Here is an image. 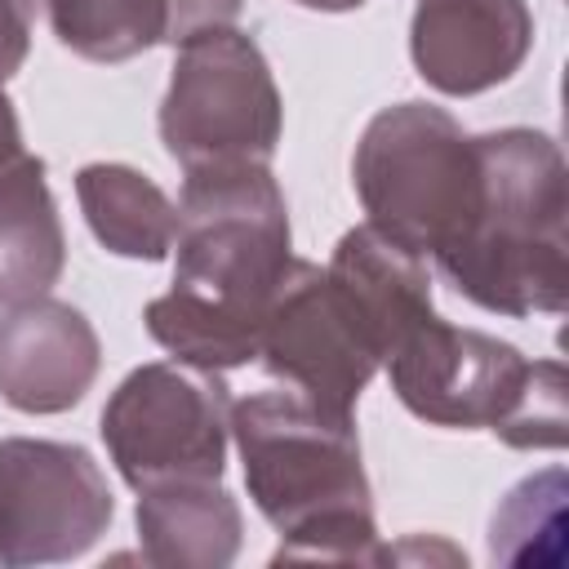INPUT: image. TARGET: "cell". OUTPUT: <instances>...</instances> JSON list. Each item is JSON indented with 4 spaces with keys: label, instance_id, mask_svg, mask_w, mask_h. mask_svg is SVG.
Masks as SVG:
<instances>
[{
    "label": "cell",
    "instance_id": "16",
    "mask_svg": "<svg viewBox=\"0 0 569 569\" xmlns=\"http://www.w3.org/2000/svg\"><path fill=\"white\" fill-rule=\"evenodd\" d=\"M58 44L89 62H129L164 40V0H49Z\"/></svg>",
    "mask_w": 569,
    "mask_h": 569
},
{
    "label": "cell",
    "instance_id": "20",
    "mask_svg": "<svg viewBox=\"0 0 569 569\" xmlns=\"http://www.w3.org/2000/svg\"><path fill=\"white\" fill-rule=\"evenodd\" d=\"M27 147H22V124H18V111L9 102V93L0 89V164L18 160Z\"/></svg>",
    "mask_w": 569,
    "mask_h": 569
},
{
    "label": "cell",
    "instance_id": "3",
    "mask_svg": "<svg viewBox=\"0 0 569 569\" xmlns=\"http://www.w3.org/2000/svg\"><path fill=\"white\" fill-rule=\"evenodd\" d=\"M476 200L467 227L436 253L445 280L493 316H560L569 293L565 156L538 129L476 138Z\"/></svg>",
    "mask_w": 569,
    "mask_h": 569
},
{
    "label": "cell",
    "instance_id": "1",
    "mask_svg": "<svg viewBox=\"0 0 569 569\" xmlns=\"http://www.w3.org/2000/svg\"><path fill=\"white\" fill-rule=\"evenodd\" d=\"M289 262V209L267 164L187 169L173 284L147 302V333L200 369L249 365Z\"/></svg>",
    "mask_w": 569,
    "mask_h": 569
},
{
    "label": "cell",
    "instance_id": "7",
    "mask_svg": "<svg viewBox=\"0 0 569 569\" xmlns=\"http://www.w3.org/2000/svg\"><path fill=\"white\" fill-rule=\"evenodd\" d=\"M102 445L129 489L222 480L231 440V387L187 360L138 365L102 409Z\"/></svg>",
    "mask_w": 569,
    "mask_h": 569
},
{
    "label": "cell",
    "instance_id": "11",
    "mask_svg": "<svg viewBox=\"0 0 569 569\" xmlns=\"http://www.w3.org/2000/svg\"><path fill=\"white\" fill-rule=\"evenodd\" d=\"M102 365L93 325L58 298H31L0 316V400L18 413H67Z\"/></svg>",
    "mask_w": 569,
    "mask_h": 569
},
{
    "label": "cell",
    "instance_id": "8",
    "mask_svg": "<svg viewBox=\"0 0 569 569\" xmlns=\"http://www.w3.org/2000/svg\"><path fill=\"white\" fill-rule=\"evenodd\" d=\"M116 498L89 449L62 440H0V565H62L111 525Z\"/></svg>",
    "mask_w": 569,
    "mask_h": 569
},
{
    "label": "cell",
    "instance_id": "2",
    "mask_svg": "<svg viewBox=\"0 0 569 569\" xmlns=\"http://www.w3.org/2000/svg\"><path fill=\"white\" fill-rule=\"evenodd\" d=\"M231 440L262 520L280 533L271 565H387L369 476L351 413L325 409L298 387L231 405Z\"/></svg>",
    "mask_w": 569,
    "mask_h": 569
},
{
    "label": "cell",
    "instance_id": "13",
    "mask_svg": "<svg viewBox=\"0 0 569 569\" xmlns=\"http://www.w3.org/2000/svg\"><path fill=\"white\" fill-rule=\"evenodd\" d=\"M240 507L222 480L138 489V542L156 569H227L240 551Z\"/></svg>",
    "mask_w": 569,
    "mask_h": 569
},
{
    "label": "cell",
    "instance_id": "4",
    "mask_svg": "<svg viewBox=\"0 0 569 569\" xmlns=\"http://www.w3.org/2000/svg\"><path fill=\"white\" fill-rule=\"evenodd\" d=\"M387 373L400 405L431 427H485L511 449L565 445V365L525 360L493 333L431 316L387 356Z\"/></svg>",
    "mask_w": 569,
    "mask_h": 569
},
{
    "label": "cell",
    "instance_id": "12",
    "mask_svg": "<svg viewBox=\"0 0 569 569\" xmlns=\"http://www.w3.org/2000/svg\"><path fill=\"white\" fill-rule=\"evenodd\" d=\"M325 276L338 289V298L351 307L360 329L369 333L382 365L422 320L436 316L427 258L396 244L391 236H382L369 222L351 227L333 244V258H329Z\"/></svg>",
    "mask_w": 569,
    "mask_h": 569
},
{
    "label": "cell",
    "instance_id": "17",
    "mask_svg": "<svg viewBox=\"0 0 569 569\" xmlns=\"http://www.w3.org/2000/svg\"><path fill=\"white\" fill-rule=\"evenodd\" d=\"M565 551V471L547 467L520 480L493 511L489 556L502 565H560Z\"/></svg>",
    "mask_w": 569,
    "mask_h": 569
},
{
    "label": "cell",
    "instance_id": "19",
    "mask_svg": "<svg viewBox=\"0 0 569 569\" xmlns=\"http://www.w3.org/2000/svg\"><path fill=\"white\" fill-rule=\"evenodd\" d=\"M31 49V0H0V80H9Z\"/></svg>",
    "mask_w": 569,
    "mask_h": 569
},
{
    "label": "cell",
    "instance_id": "9",
    "mask_svg": "<svg viewBox=\"0 0 569 569\" xmlns=\"http://www.w3.org/2000/svg\"><path fill=\"white\" fill-rule=\"evenodd\" d=\"M258 356L271 378H284L325 409L351 413L369 378L382 369L369 333L329 284L325 267L293 258L271 293Z\"/></svg>",
    "mask_w": 569,
    "mask_h": 569
},
{
    "label": "cell",
    "instance_id": "18",
    "mask_svg": "<svg viewBox=\"0 0 569 569\" xmlns=\"http://www.w3.org/2000/svg\"><path fill=\"white\" fill-rule=\"evenodd\" d=\"M240 4L244 0H164V40L178 49L200 31L231 27L240 18Z\"/></svg>",
    "mask_w": 569,
    "mask_h": 569
},
{
    "label": "cell",
    "instance_id": "21",
    "mask_svg": "<svg viewBox=\"0 0 569 569\" xmlns=\"http://www.w3.org/2000/svg\"><path fill=\"white\" fill-rule=\"evenodd\" d=\"M302 9H320V13H347V9H360L365 0H293Z\"/></svg>",
    "mask_w": 569,
    "mask_h": 569
},
{
    "label": "cell",
    "instance_id": "14",
    "mask_svg": "<svg viewBox=\"0 0 569 569\" xmlns=\"http://www.w3.org/2000/svg\"><path fill=\"white\" fill-rule=\"evenodd\" d=\"M67 262L58 200L44 182V160L22 151L0 164V302L44 298Z\"/></svg>",
    "mask_w": 569,
    "mask_h": 569
},
{
    "label": "cell",
    "instance_id": "5",
    "mask_svg": "<svg viewBox=\"0 0 569 569\" xmlns=\"http://www.w3.org/2000/svg\"><path fill=\"white\" fill-rule=\"evenodd\" d=\"M476 138L431 102L382 107L351 156V182L369 227L436 258L458 240L476 200Z\"/></svg>",
    "mask_w": 569,
    "mask_h": 569
},
{
    "label": "cell",
    "instance_id": "15",
    "mask_svg": "<svg viewBox=\"0 0 569 569\" xmlns=\"http://www.w3.org/2000/svg\"><path fill=\"white\" fill-rule=\"evenodd\" d=\"M76 200L102 249L138 262H160L178 236V204L138 169L98 160L76 173Z\"/></svg>",
    "mask_w": 569,
    "mask_h": 569
},
{
    "label": "cell",
    "instance_id": "6",
    "mask_svg": "<svg viewBox=\"0 0 569 569\" xmlns=\"http://www.w3.org/2000/svg\"><path fill=\"white\" fill-rule=\"evenodd\" d=\"M280 124V89L253 36L213 27L178 44L160 102V142L182 169L271 164Z\"/></svg>",
    "mask_w": 569,
    "mask_h": 569
},
{
    "label": "cell",
    "instance_id": "10",
    "mask_svg": "<svg viewBox=\"0 0 569 569\" xmlns=\"http://www.w3.org/2000/svg\"><path fill=\"white\" fill-rule=\"evenodd\" d=\"M533 44L525 0H418L409 53L418 76L449 98L485 93L520 71Z\"/></svg>",
    "mask_w": 569,
    "mask_h": 569
}]
</instances>
